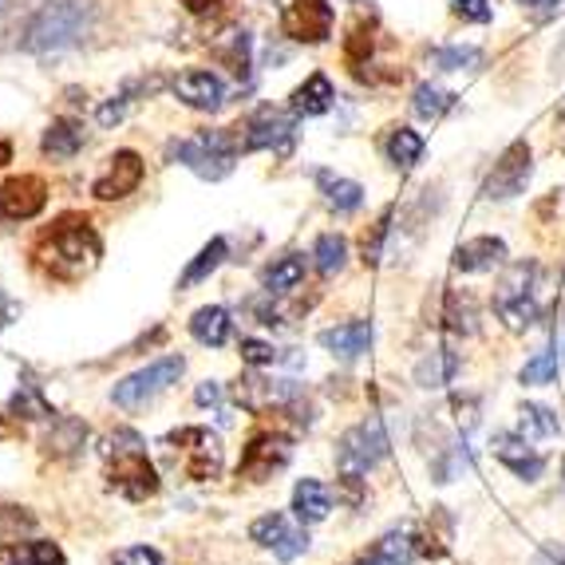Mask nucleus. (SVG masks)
Returning a JSON list of instances; mask_svg holds the SVG:
<instances>
[{
	"label": "nucleus",
	"instance_id": "2eb2a0df",
	"mask_svg": "<svg viewBox=\"0 0 565 565\" xmlns=\"http://www.w3.org/2000/svg\"><path fill=\"white\" fill-rule=\"evenodd\" d=\"M490 447H494V455H499V462L507 467V471H514L519 479L526 482H537L542 479V471H546V459L530 447L526 435H514V431H499L494 439H490Z\"/></svg>",
	"mask_w": 565,
	"mask_h": 565
},
{
	"label": "nucleus",
	"instance_id": "6e6d98bb",
	"mask_svg": "<svg viewBox=\"0 0 565 565\" xmlns=\"http://www.w3.org/2000/svg\"><path fill=\"white\" fill-rule=\"evenodd\" d=\"M554 67L565 76V40H562V44H557V52H554Z\"/></svg>",
	"mask_w": 565,
	"mask_h": 565
},
{
	"label": "nucleus",
	"instance_id": "de8ad7c7",
	"mask_svg": "<svg viewBox=\"0 0 565 565\" xmlns=\"http://www.w3.org/2000/svg\"><path fill=\"white\" fill-rule=\"evenodd\" d=\"M451 12L467 24H490V17H494L490 0H451Z\"/></svg>",
	"mask_w": 565,
	"mask_h": 565
},
{
	"label": "nucleus",
	"instance_id": "aec40b11",
	"mask_svg": "<svg viewBox=\"0 0 565 565\" xmlns=\"http://www.w3.org/2000/svg\"><path fill=\"white\" fill-rule=\"evenodd\" d=\"M321 344L332 356L356 360L360 352H367V344H372V321H349V324H337V329H324Z\"/></svg>",
	"mask_w": 565,
	"mask_h": 565
},
{
	"label": "nucleus",
	"instance_id": "4c0bfd02",
	"mask_svg": "<svg viewBox=\"0 0 565 565\" xmlns=\"http://www.w3.org/2000/svg\"><path fill=\"white\" fill-rule=\"evenodd\" d=\"M372 52H376L372 24H367V20H356V24L349 29V36H344V60H349L352 67H364L367 60H372Z\"/></svg>",
	"mask_w": 565,
	"mask_h": 565
},
{
	"label": "nucleus",
	"instance_id": "f3484780",
	"mask_svg": "<svg viewBox=\"0 0 565 565\" xmlns=\"http://www.w3.org/2000/svg\"><path fill=\"white\" fill-rule=\"evenodd\" d=\"M234 399L245 412H269V407H285L297 399V387L289 380H262V376H245L234 384Z\"/></svg>",
	"mask_w": 565,
	"mask_h": 565
},
{
	"label": "nucleus",
	"instance_id": "20e7f679",
	"mask_svg": "<svg viewBox=\"0 0 565 565\" xmlns=\"http://www.w3.org/2000/svg\"><path fill=\"white\" fill-rule=\"evenodd\" d=\"M387 447L392 444H387V431L380 419H367V424L349 427V431L340 435L337 471H340V490H344V499H349L352 507L364 502V475L384 459Z\"/></svg>",
	"mask_w": 565,
	"mask_h": 565
},
{
	"label": "nucleus",
	"instance_id": "052dcab7",
	"mask_svg": "<svg viewBox=\"0 0 565 565\" xmlns=\"http://www.w3.org/2000/svg\"><path fill=\"white\" fill-rule=\"evenodd\" d=\"M562 479H565V459H562Z\"/></svg>",
	"mask_w": 565,
	"mask_h": 565
},
{
	"label": "nucleus",
	"instance_id": "8fccbe9b",
	"mask_svg": "<svg viewBox=\"0 0 565 565\" xmlns=\"http://www.w3.org/2000/svg\"><path fill=\"white\" fill-rule=\"evenodd\" d=\"M415 554H424V557H447V546L435 534H419V537H415Z\"/></svg>",
	"mask_w": 565,
	"mask_h": 565
},
{
	"label": "nucleus",
	"instance_id": "ea45409f",
	"mask_svg": "<svg viewBox=\"0 0 565 565\" xmlns=\"http://www.w3.org/2000/svg\"><path fill=\"white\" fill-rule=\"evenodd\" d=\"M534 277H537V265L519 262L507 277H502V285H499L494 297H526V292H534Z\"/></svg>",
	"mask_w": 565,
	"mask_h": 565
},
{
	"label": "nucleus",
	"instance_id": "79ce46f5",
	"mask_svg": "<svg viewBox=\"0 0 565 565\" xmlns=\"http://www.w3.org/2000/svg\"><path fill=\"white\" fill-rule=\"evenodd\" d=\"M557 376V352H537L534 360H526V367L519 372L522 384H550Z\"/></svg>",
	"mask_w": 565,
	"mask_h": 565
},
{
	"label": "nucleus",
	"instance_id": "ddd939ff",
	"mask_svg": "<svg viewBox=\"0 0 565 565\" xmlns=\"http://www.w3.org/2000/svg\"><path fill=\"white\" fill-rule=\"evenodd\" d=\"M292 142V119L277 107H257L245 122V151H289Z\"/></svg>",
	"mask_w": 565,
	"mask_h": 565
},
{
	"label": "nucleus",
	"instance_id": "b1692460",
	"mask_svg": "<svg viewBox=\"0 0 565 565\" xmlns=\"http://www.w3.org/2000/svg\"><path fill=\"white\" fill-rule=\"evenodd\" d=\"M462 372V360L459 352H431V356H424L419 364H415V384L419 387H447L455 376Z\"/></svg>",
	"mask_w": 565,
	"mask_h": 565
},
{
	"label": "nucleus",
	"instance_id": "6e6552de",
	"mask_svg": "<svg viewBox=\"0 0 565 565\" xmlns=\"http://www.w3.org/2000/svg\"><path fill=\"white\" fill-rule=\"evenodd\" d=\"M530 174H534V151H530L526 139H514L507 151L499 154L494 170L487 174V182H482V194H487L490 202L519 199L522 190H526Z\"/></svg>",
	"mask_w": 565,
	"mask_h": 565
},
{
	"label": "nucleus",
	"instance_id": "473e14b6",
	"mask_svg": "<svg viewBox=\"0 0 565 565\" xmlns=\"http://www.w3.org/2000/svg\"><path fill=\"white\" fill-rule=\"evenodd\" d=\"M482 64V47L475 44H447L431 52V67L435 72H471Z\"/></svg>",
	"mask_w": 565,
	"mask_h": 565
},
{
	"label": "nucleus",
	"instance_id": "2f4dec72",
	"mask_svg": "<svg viewBox=\"0 0 565 565\" xmlns=\"http://www.w3.org/2000/svg\"><path fill=\"white\" fill-rule=\"evenodd\" d=\"M87 439V427L72 415H56L52 419V435H47V455H72L79 451Z\"/></svg>",
	"mask_w": 565,
	"mask_h": 565
},
{
	"label": "nucleus",
	"instance_id": "412c9836",
	"mask_svg": "<svg viewBox=\"0 0 565 565\" xmlns=\"http://www.w3.org/2000/svg\"><path fill=\"white\" fill-rule=\"evenodd\" d=\"M332 510V490L324 487L321 479H301L297 482V490H292V514L305 522V526H312V522H324Z\"/></svg>",
	"mask_w": 565,
	"mask_h": 565
},
{
	"label": "nucleus",
	"instance_id": "f257e3e1",
	"mask_svg": "<svg viewBox=\"0 0 565 565\" xmlns=\"http://www.w3.org/2000/svg\"><path fill=\"white\" fill-rule=\"evenodd\" d=\"M104 257V242L95 234L92 217L84 214H64L44 230L36 242V265L56 281H79L99 265Z\"/></svg>",
	"mask_w": 565,
	"mask_h": 565
},
{
	"label": "nucleus",
	"instance_id": "a19ab883",
	"mask_svg": "<svg viewBox=\"0 0 565 565\" xmlns=\"http://www.w3.org/2000/svg\"><path fill=\"white\" fill-rule=\"evenodd\" d=\"M447 329L459 332V337H467V332H475V309L467 297H459V292H451L447 297Z\"/></svg>",
	"mask_w": 565,
	"mask_h": 565
},
{
	"label": "nucleus",
	"instance_id": "f8f14e48",
	"mask_svg": "<svg viewBox=\"0 0 565 565\" xmlns=\"http://www.w3.org/2000/svg\"><path fill=\"white\" fill-rule=\"evenodd\" d=\"M47 206V182L40 174H12L0 186V217L9 222H29Z\"/></svg>",
	"mask_w": 565,
	"mask_h": 565
},
{
	"label": "nucleus",
	"instance_id": "a211bd4d",
	"mask_svg": "<svg viewBox=\"0 0 565 565\" xmlns=\"http://www.w3.org/2000/svg\"><path fill=\"white\" fill-rule=\"evenodd\" d=\"M499 265H507V242L494 234L471 237V242H462L455 249V269L459 274H490Z\"/></svg>",
	"mask_w": 565,
	"mask_h": 565
},
{
	"label": "nucleus",
	"instance_id": "5fc2aeb1",
	"mask_svg": "<svg viewBox=\"0 0 565 565\" xmlns=\"http://www.w3.org/2000/svg\"><path fill=\"white\" fill-rule=\"evenodd\" d=\"M217 0H186V9L190 12H206V9H214Z\"/></svg>",
	"mask_w": 565,
	"mask_h": 565
},
{
	"label": "nucleus",
	"instance_id": "a878e982",
	"mask_svg": "<svg viewBox=\"0 0 565 565\" xmlns=\"http://www.w3.org/2000/svg\"><path fill=\"white\" fill-rule=\"evenodd\" d=\"M317 182H321L324 199H329V206L337 210V214H352V210H360V202H364V186L352 179H337L329 170H317Z\"/></svg>",
	"mask_w": 565,
	"mask_h": 565
},
{
	"label": "nucleus",
	"instance_id": "7ed1b4c3",
	"mask_svg": "<svg viewBox=\"0 0 565 565\" xmlns=\"http://www.w3.org/2000/svg\"><path fill=\"white\" fill-rule=\"evenodd\" d=\"M104 459H107V487L115 494H122L127 502H147L151 494H159V471L147 459V444H142L131 427H119V431L107 435Z\"/></svg>",
	"mask_w": 565,
	"mask_h": 565
},
{
	"label": "nucleus",
	"instance_id": "e433bc0d",
	"mask_svg": "<svg viewBox=\"0 0 565 565\" xmlns=\"http://www.w3.org/2000/svg\"><path fill=\"white\" fill-rule=\"evenodd\" d=\"M372 557H380L384 565H412V557H415V537H407V534H399V530H392V534H384L376 542V546L367 550Z\"/></svg>",
	"mask_w": 565,
	"mask_h": 565
},
{
	"label": "nucleus",
	"instance_id": "37998d69",
	"mask_svg": "<svg viewBox=\"0 0 565 565\" xmlns=\"http://www.w3.org/2000/svg\"><path fill=\"white\" fill-rule=\"evenodd\" d=\"M387 234H392V210H384V214H380V222L372 226V234H364V265H380Z\"/></svg>",
	"mask_w": 565,
	"mask_h": 565
},
{
	"label": "nucleus",
	"instance_id": "7c9ffc66",
	"mask_svg": "<svg viewBox=\"0 0 565 565\" xmlns=\"http://www.w3.org/2000/svg\"><path fill=\"white\" fill-rule=\"evenodd\" d=\"M519 431L526 435V439H554V435L562 431V419L542 404H522L519 407Z\"/></svg>",
	"mask_w": 565,
	"mask_h": 565
},
{
	"label": "nucleus",
	"instance_id": "f03ea898",
	"mask_svg": "<svg viewBox=\"0 0 565 565\" xmlns=\"http://www.w3.org/2000/svg\"><path fill=\"white\" fill-rule=\"evenodd\" d=\"M95 24V4L92 0H44L29 17L24 32H20V47L32 56L44 52H64V47L79 44Z\"/></svg>",
	"mask_w": 565,
	"mask_h": 565
},
{
	"label": "nucleus",
	"instance_id": "c756f323",
	"mask_svg": "<svg viewBox=\"0 0 565 565\" xmlns=\"http://www.w3.org/2000/svg\"><path fill=\"white\" fill-rule=\"evenodd\" d=\"M226 254H230V245H226V237H214V242H206L199 249V257L186 265V274H182V289H190V285H199V281H206L210 274H214L217 265L226 262Z\"/></svg>",
	"mask_w": 565,
	"mask_h": 565
},
{
	"label": "nucleus",
	"instance_id": "1a4fd4ad",
	"mask_svg": "<svg viewBox=\"0 0 565 565\" xmlns=\"http://www.w3.org/2000/svg\"><path fill=\"white\" fill-rule=\"evenodd\" d=\"M332 12L329 0H281V32L297 44H324L332 36Z\"/></svg>",
	"mask_w": 565,
	"mask_h": 565
},
{
	"label": "nucleus",
	"instance_id": "4be33fe9",
	"mask_svg": "<svg viewBox=\"0 0 565 565\" xmlns=\"http://www.w3.org/2000/svg\"><path fill=\"white\" fill-rule=\"evenodd\" d=\"M190 337L199 340V344H206V349H222L234 337V321H230V312L222 305H206V309H199L190 317Z\"/></svg>",
	"mask_w": 565,
	"mask_h": 565
},
{
	"label": "nucleus",
	"instance_id": "3c124183",
	"mask_svg": "<svg viewBox=\"0 0 565 565\" xmlns=\"http://www.w3.org/2000/svg\"><path fill=\"white\" fill-rule=\"evenodd\" d=\"M194 399H199L202 407H217V404H222V384H214V380H206V384H199V392H194Z\"/></svg>",
	"mask_w": 565,
	"mask_h": 565
},
{
	"label": "nucleus",
	"instance_id": "c03bdc74",
	"mask_svg": "<svg viewBox=\"0 0 565 565\" xmlns=\"http://www.w3.org/2000/svg\"><path fill=\"white\" fill-rule=\"evenodd\" d=\"M222 56L230 60V67H234L237 79L249 76V32H234V36H230V47L222 52Z\"/></svg>",
	"mask_w": 565,
	"mask_h": 565
},
{
	"label": "nucleus",
	"instance_id": "603ef678",
	"mask_svg": "<svg viewBox=\"0 0 565 565\" xmlns=\"http://www.w3.org/2000/svg\"><path fill=\"white\" fill-rule=\"evenodd\" d=\"M522 9H534L537 17H550L554 9H562V0H519Z\"/></svg>",
	"mask_w": 565,
	"mask_h": 565
},
{
	"label": "nucleus",
	"instance_id": "423d86ee",
	"mask_svg": "<svg viewBox=\"0 0 565 565\" xmlns=\"http://www.w3.org/2000/svg\"><path fill=\"white\" fill-rule=\"evenodd\" d=\"M182 372H186V360L162 356V360H154V364L131 372L127 380H119V384L111 387V399L119 407H127V412H135V407L151 404V399L159 396V392H167L170 384H179Z\"/></svg>",
	"mask_w": 565,
	"mask_h": 565
},
{
	"label": "nucleus",
	"instance_id": "c85d7f7f",
	"mask_svg": "<svg viewBox=\"0 0 565 565\" xmlns=\"http://www.w3.org/2000/svg\"><path fill=\"white\" fill-rule=\"evenodd\" d=\"M265 292H289V289H297V285L305 281V257L301 254H285V257H277L269 269H265Z\"/></svg>",
	"mask_w": 565,
	"mask_h": 565
},
{
	"label": "nucleus",
	"instance_id": "dca6fc26",
	"mask_svg": "<svg viewBox=\"0 0 565 565\" xmlns=\"http://www.w3.org/2000/svg\"><path fill=\"white\" fill-rule=\"evenodd\" d=\"M170 92L179 95L186 107H194V111H217V107L226 104V84H222V76H214V72H202V67L174 76Z\"/></svg>",
	"mask_w": 565,
	"mask_h": 565
},
{
	"label": "nucleus",
	"instance_id": "39448f33",
	"mask_svg": "<svg viewBox=\"0 0 565 565\" xmlns=\"http://www.w3.org/2000/svg\"><path fill=\"white\" fill-rule=\"evenodd\" d=\"M170 159L182 162L186 170H194L199 179L217 182L234 170L237 139L230 131H199L182 142H170Z\"/></svg>",
	"mask_w": 565,
	"mask_h": 565
},
{
	"label": "nucleus",
	"instance_id": "9d476101",
	"mask_svg": "<svg viewBox=\"0 0 565 565\" xmlns=\"http://www.w3.org/2000/svg\"><path fill=\"white\" fill-rule=\"evenodd\" d=\"M292 459V439L281 431H257L249 444L242 447V462H237V475L249 482L274 479L281 467H289Z\"/></svg>",
	"mask_w": 565,
	"mask_h": 565
},
{
	"label": "nucleus",
	"instance_id": "393cba45",
	"mask_svg": "<svg viewBox=\"0 0 565 565\" xmlns=\"http://www.w3.org/2000/svg\"><path fill=\"white\" fill-rule=\"evenodd\" d=\"M0 562L4 565H67L64 550L56 542H17V546L0 550Z\"/></svg>",
	"mask_w": 565,
	"mask_h": 565
},
{
	"label": "nucleus",
	"instance_id": "58836bf2",
	"mask_svg": "<svg viewBox=\"0 0 565 565\" xmlns=\"http://www.w3.org/2000/svg\"><path fill=\"white\" fill-rule=\"evenodd\" d=\"M9 412L12 415H24V419H56V412L47 407V399L40 396V384H20V392L12 396V404H9Z\"/></svg>",
	"mask_w": 565,
	"mask_h": 565
},
{
	"label": "nucleus",
	"instance_id": "bb28decb",
	"mask_svg": "<svg viewBox=\"0 0 565 565\" xmlns=\"http://www.w3.org/2000/svg\"><path fill=\"white\" fill-rule=\"evenodd\" d=\"M494 312H499V321L510 332H526L537 321V301L534 292H526V297H494Z\"/></svg>",
	"mask_w": 565,
	"mask_h": 565
},
{
	"label": "nucleus",
	"instance_id": "72a5a7b5",
	"mask_svg": "<svg viewBox=\"0 0 565 565\" xmlns=\"http://www.w3.org/2000/svg\"><path fill=\"white\" fill-rule=\"evenodd\" d=\"M412 107H415V115H419V119H444V115L455 107V95L447 92V87L419 84V87H415Z\"/></svg>",
	"mask_w": 565,
	"mask_h": 565
},
{
	"label": "nucleus",
	"instance_id": "9b49d317",
	"mask_svg": "<svg viewBox=\"0 0 565 565\" xmlns=\"http://www.w3.org/2000/svg\"><path fill=\"white\" fill-rule=\"evenodd\" d=\"M249 537H254L257 546L274 550V557H281V562H292V557H301L305 550H309V534H305V526H292L281 510L262 514V519L249 526Z\"/></svg>",
	"mask_w": 565,
	"mask_h": 565
},
{
	"label": "nucleus",
	"instance_id": "0eeeda50",
	"mask_svg": "<svg viewBox=\"0 0 565 565\" xmlns=\"http://www.w3.org/2000/svg\"><path fill=\"white\" fill-rule=\"evenodd\" d=\"M170 451H182V471L194 482H210L222 475V439L206 427H182L167 435Z\"/></svg>",
	"mask_w": 565,
	"mask_h": 565
},
{
	"label": "nucleus",
	"instance_id": "5701e85b",
	"mask_svg": "<svg viewBox=\"0 0 565 565\" xmlns=\"http://www.w3.org/2000/svg\"><path fill=\"white\" fill-rule=\"evenodd\" d=\"M337 104V87H332V79L324 76V72H312L309 79H305L297 92H292V115H324L329 107Z\"/></svg>",
	"mask_w": 565,
	"mask_h": 565
},
{
	"label": "nucleus",
	"instance_id": "bf43d9fd",
	"mask_svg": "<svg viewBox=\"0 0 565 565\" xmlns=\"http://www.w3.org/2000/svg\"><path fill=\"white\" fill-rule=\"evenodd\" d=\"M12 4H17V0H0V17H4V12H9Z\"/></svg>",
	"mask_w": 565,
	"mask_h": 565
},
{
	"label": "nucleus",
	"instance_id": "49530a36",
	"mask_svg": "<svg viewBox=\"0 0 565 565\" xmlns=\"http://www.w3.org/2000/svg\"><path fill=\"white\" fill-rule=\"evenodd\" d=\"M242 360L249 367H269V364H277V349L274 344H265V340L245 337L242 340Z\"/></svg>",
	"mask_w": 565,
	"mask_h": 565
},
{
	"label": "nucleus",
	"instance_id": "4d7b16f0",
	"mask_svg": "<svg viewBox=\"0 0 565 565\" xmlns=\"http://www.w3.org/2000/svg\"><path fill=\"white\" fill-rule=\"evenodd\" d=\"M4 162H12V142L9 139H0V167H4Z\"/></svg>",
	"mask_w": 565,
	"mask_h": 565
},
{
	"label": "nucleus",
	"instance_id": "4468645a",
	"mask_svg": "<svg viewBox=\"0 0 565 565\" xmlns=\"http://www.w3.org/2000/svg\"><path fill=\"white\" fill-rule=\"evenodd\" d=\"M111 167H107V174H99L92 186V194L99 202H119L127 199V194H135L142 182V174H147V167H142V154L139 151H115Z\"/></svg>",
	"mask_w": 565,
	"mask_h": 565
},
{
	"label": "nucleus",
	"instance_id": "6ab92c4d",
	"mask_svg": "<svg viewBox=\"0 0 565 565\" xmlns=\"http://www.w3.org/2000/svg\"><path fill=\"white\" fill-rule=\"evenodd\" d=\"M84 142H87V131L79 119H52L44 139H40V151H44L47 159H72V154L84 151Z\"/></svg>",
	"mask_w": 565,
	"mask_h": 565
},
{
	"label": "nucleus",
	"instance_id": "a18cd8bd",
	"mask_svg": "<svg viewBox=\"0 0 565 565\" xmlns=\"http://www.w3.org/2000/svg\"><path fill=\"white\" fill-rule=\"evenodd\" d=\"M139 87H142V84H127V87H122V92H119V95H115L111 104H104V107H99V111H95V119L104 122V127H111V122H119V119H122V115H127V107H131V104H135L131 95H135V92H139Z\"/></svg>",
	"mask_w": 565,
	"mask_h": 565
},
{
	"label": "nucleus",
	"instance_id": "09e8293b",
	"mask_svg": "<svg viewBox=\"0 0 565 565\" xmlns=\"http://www.w3.org/2000/svg\"><path fill=\"white\" fill-rule=\"evenodd\" d=\"M111 565H162V554L151 546H131V550H119Z\"/></svg>",
	"mask_w": 565,
	"mask_h": 565
},
{
	"label": "nucleus",
	"instance_id": "f704fd0d",
	"mask_svg": "<svg viewBox=\"0 0 565 565\" xmlns=\"http://www.w3.org/2000/svg\"><path fill=\"white\" fill-rule=\"evenodd\" d=\"M32 530H36V514L29 507H0V546H17Z\"/></svg>",
	"mask_w": 565,
	"mask_h": 565
},
{
	"label": "nucleus",
	"instance_id": "cd10ccee",
	"mask_svg": "<svg viewBox=\"0 0 565 565\" xmlns=\"http://www.w3.org/2000/svg\"><path fill=\"white\" fill-rule=\"evenodd\" d=\"M384 154L396 167H415V162L424 159V135L412 131V127H392V135L384 142Z\"/></svg>",
	"mask_w": 565,
	"mask_h": 565
},
{
	"label": "nucleus",
	"instance_id": "c9c22d12",
	"mask_svg": "<svg viewBox=\"0 0 565 565\" xmlns=\"http://www.w3.org/2000/svg\"><path fill=\"white\" fill-rule=\"evenodd\" d=\"M312 257H317V269L332 277L344 269V262H349V242H344V234H321L317 237Z\"/></svg>",
	"mask_w": 565,
	"mask_h": 565
},
{
	"label": "nucleus",
	"instance_id": "13d9d810",
	"mask_svg": "<svg viewBox=\"0 0 565 565\" xmlns=\"http://www.w3.org/2000/svg\"><path fill=\"white\" fill-rule=\"evenodd\" d=\"M356 565H384V562H380V557H372V554H364V557H360Z\"/></svg>",
	"mask_w": 565,
	"mask_h": 565
},
{
	"label": "nucleus",
	"instance_id": "864d4df0",
	"mask_svg": "<svg viewBox=\"0 0 565 565\" xmlns=\"http://www.w3.org/2000/svg\"><path fill=\"white\" fill-rule=\"evenodd\" d=\"M17 301H12V297H4V292H0V329H4V324L12 321V317H17Z\"/></svg>",
	"mask_w": 565,
	"mask_h": 565
}]
</instances>
